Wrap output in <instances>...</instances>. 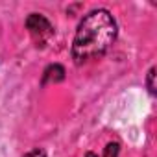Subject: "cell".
I'll use <instances>...</instances> for the list:
<instances>
[{
	"label": "cell",
	"instance_id": "6da1fadb",
	"mask_svg": "<svg viewBox=\"0 0 157 157\" xmlns=\"http://www.w3.org/2000/svg\"><path fill=\"white\" fill-rule=\"evenodd\" d=\"M117 21L107 10H93L78 24L72 41V57L78 65L104 56L117 39Z\"/></svg>",
	"mask_w": 157,
	"mask_h": 157
},
{
	"label": "cell",
	"instance_id": "7a4b0ae2",
	"mask_svg": "<svg viewBox=\"0 0 157 157\" xmlns=\"http://www.w3.org/2000/svg\"><path fill=\"white\" fill-rule=\"evenodd\" d=\"M26 28L30 30V33H32V37L37 41V43H46L52 35H54V26L50 24V21L44 17V15H41V13H32V15H28V19H26Z\"/></svg>",
	"mask_w": 157,
	"mask_h": 157
},
{
	"label": "cell",
	"instance_id": "3957f363",
	"mask_svg": "<svg viewBox=\"0 0 157 157\" xmlns=\"http://www.w3.org/2000/svg\"><path fill=\"white\" fill-rule=\"evenodd\" d=\"M65 80V68L57 63L54 65H48L46 70L43 72V80L41 83L43 85H48V83H57V82H63Z\"/></svg>",
	"mask_w": 157,
	"mask_h": 157
},
{
	"label": "cell",
	"instance_id": "277c9868",
	"mask_svg": "<svg viewBox=\"0 0 157 157\" xmlns=\"http://www.w3.org/2000/svg\"><path fill=\"white\" fill-rule=\"evenodd\" d=\"M146 85H148V91L151 93V94H155V67H151L150 70H148V76H146Z\"/></svg>",
	"mask_w": 157,
	"mask_h": 157
},
{
	"label": "cell",
	"instance_id": "5b68a950",
	"mask_svg": "<svg viewBox=\"0 0 157 157\" xmlns=\"http://www.w3.org/2000/svg\"><path fill=\"white\" fill-rule=\"evenodd\" d=\"M118 151H120V146L117 142H109L104 150V157H118Z\"/></svg>",
	"mask_w": 157,
	"mask_h": 157
},
{
	"label": "cell",
	"instance_id": "8992f818",
	"mask_svg": "<svg viewBox=\"0 0 157 157\" xmlns=\"http://www.w3.org/2000/svg\"><path fill=\"white\" fill-rule=\"evenodd\" d=\"M24 157H46V153H44L43 150H39V148H37V150H32L30 153H26Z\"/></svg>",
	"mask_w": 157,
	"mask_h": 157
},
{
	"label": "cell",
	"instance_id": "52a82bcc",
	"mask_svg": "<svg viewBox=\"0 0 157 157\" xmlns=\"http://www.w3.org/2000/svg\"><path fill=\"white\" fill-rule=\"evenodd\" d=\"M85 157H96V155H94V153H93V151H89V153H87V155H85Z\"/></svg>",
	"mask_w": 157,
	"mask_h": 157
}]
</instances>
